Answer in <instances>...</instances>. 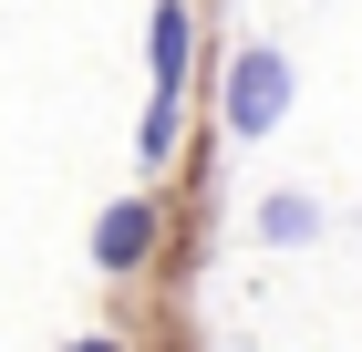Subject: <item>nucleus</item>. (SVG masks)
Returning a JSON list of instances; mask_svg holds the SVG:
<instances>
[{"label": "nucleus", "instance_id": "nucleus-1", "mask_svg": "<svg viewBox=\"0 0 362 352\" xmlns=\"http://www.w3.org/2000/svg\"><path fill=\"white\" fill-rule=\"evenodd\" d=\"M290 52L279 42H238L228 52V73H218V114H228V135H269L279 114H290Z\"/></svg>", "mask_w": 362, "mask_h": 352}, {"label": "nucleus", "instance_id": "nucleus-2", "mask_svg": "<svg viewBox=\"0 0 362 352\" xmlns=\"http://www.w3.org/2000/svg\"><path fill=\"white\" fill-rule=\"evenodd\" d=\"M156 249H166V208H156V187L114 197V208L93 217V270H104V280H135V270H156Z\"/></svg>", "mask_w": 362, "mask_h": 352}, {"label": "nucleus", "instance_id": "nucleus-3", "mask_svg": "<svg viewBox=\"0 0 362 352\" xmlns=\"http://www.w3.org/2000/svg\"><path fill=\"white\" fill-rule=\"evenodd\" d=\"M187 52H197L187 0H156V21H145V62H156V93H187Z\"/></svg>", "mask_w": 362, "mask_h": 352}, {"label": "nucleus", "instance_id": "nucleus-4", "mask_svg": "<svg viewBox=\"0 0 362 352\" xmlns=\"http://www.w3.org/2000/svg\"><path fill=\"white\" fill-rule=\"evenodd\" d=\"M176 135H187V93H156L145 104V166H176Z\"/></svg>", "mask_w": 362, "mask_h": 352}, {"label": "nucleus", "instance_id": "nucleus-5", "mask_svg": "<svg viewBox=\"0 0 362 352\" xmlns=\"http://www.w3.org/2000/svg\"><path fill=\"white\" fill-rule=\"evenodd\" d=\"M310 228H321V208H310V197H269V208H259V239H269V249L310 239Z\"/></svg>", "mask_w": 362, "mask_h": 352}, {"label": "nucleus", "instance_id": "nucleus-6", "mask_svg": "<svg viewBox=\"0 0 362 352\" xmlns=\"http://www.w3.org/2000/svg\"><path fill=\"white\" fill-rule=\"evenodd\" d=\"M73 352H135V342H124V331H83Z\"/></svg>", "mask_w": 362, "mask_h": 352}]
</instances>
